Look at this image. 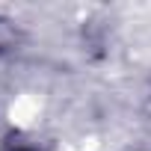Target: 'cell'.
I'll list each match as a JSON object with an SVG mask.
<instances>
[{"label": "cell", "instance_id": "1", "mask_svg": "<svg viewBox=\"0 0 151 151\" xmlns=\"http://www.w3.org/2000/svg\"><path fill=\"white\" fill-rule=\"evenodd\" d=\"M6 151H36V148H30V145H24V142H12Z\"/></svg>", "mask_w": 151, "mask_h": 151}]
</instances>
